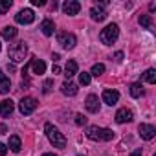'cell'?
Instances as JSON below:
<instances>
[{"instance_id":"cell-18","label":"cell","mask_w":156,"mask_h":156,"mask_svg":"<svg viewBox=\"0 0 156 156\" xmlns=\"http://www.w3.org/2000/svg\"><path fill=\"white\" fill-rule=\"evenodd\" d=\"M61 90H62V94H64V96H75V94H77V85H75V83L66 81V83H62V85H61Z\"/></svg>"},{"instance_id":"cell-19","label":"cell","mask_w":156,"mask_h":156,"mask_svg":"<svg viewBox=\"0 0 156 156\" xmlns=\"http://www.w3.org/2000/svg\"><path fill=\"white\" fill-rule=\"evenodd\" d=\"M9 149H11L13 152H19V151L22 149V141H20V138H19L17 134L9 136Z\"/></svg>"},{"instance_id":"cell-27","label":"cell","mask_w":156,"mask_h":156,"mask_svg":"<svg viewBox=\"0 0 156 156\" xmlns=\"http://www.w3.org/2000/svg\"><path fill=\"white\" fill-rule=\"evenodd\" d=\"M11 0H2V2H0V13H8L9 11V8H11Z\"/></svg>"},{"instance_id":"cell-22","label":"cell","mask_w":156,"mask_h":156,"mask_svg":"<svg viewBox=\"0 0 156 156\" xmlns=\"http://www.w3.org/2000/svg\"><path fill=\"white\" fill-rule=\"evenodd\" d=\"M143 79H145L149 85H154V83H156V70H154V68H149V70H145V73H143Z\"/></svg>"},{"instance_id":"cell-3","label":"cell","mask_w":156,"mask_h":156,"mask_svg":"<svg viewBox=\"0 0 156 156\" xmlns=\"http://www.w3.org/2000/svg\"><path fill=\"white\" fill-rule=\"evenodd\" d=\"M26 53H28V46H26V42H15V44H11L9 50H8V55H9V59H11L13 62H20V61H24Z\"/></svg>"},{"instance_id":"cell-35","label":"cell","mask_w":156,"mask_h":156,"mask_svg":"<svg viewBox=\"0 0 156 156\" xmlns=\"http://www.w3.org/2000/svg\"><path fill=\"white\" fill-rule=\"evenodd\" d=\"M130 156H141V151H134V152H132Z\"/></svg>"},{"instance_id":"cell-5","label":"cell","mask_w":156,"mask_h":156,"mask_svg":"<svg viewBox=\"0 0 156 156\" xmlns=\"http://www.w3.org/2000/svg\"><path fill=\"white\" fill-rule=\"evenodd\" d=\"M57 42L64 48V50H72L73 46H75V42H77V39H75V35L73 33H68V31H61L59 35H57Z\"/></svg>"},{"instance_id":"cell-36","label":"cell","mask_w":156,"mask_h":156,"mask_svg":"<svg viewBox=\"0 0 156 156\" xmlns=\"http://www.w3.org/2000/svg\"><path fill=\"white\" fill-rule=\"evenodd\" d=\"M42 156H57V154H53V152H46V154H42Z\"/></svg>"},{"instance_id":"cell-7","label":"cell","mask_w":156,"mask_h":156,"mask_svg":"<svg viewBox=\"0 0 156 156\" xmlns=\"http://www.w3.org/2000/svg\"><path fill=\"white\" fill-rule=\"evenodd\" d=\"M105 6H107L105 2H99V4H96V6L90 9V17H92V20L101 22V20H105V19H107V11L103 9Z\"/></svg>"},{"instance_id":"cell-17","label":"cell","mask_w":156,"mask_h":156,"mask_svg":"<svg viewBox=\"0 0 156 156\" xmlns=\"http://www.w3.org/2000/svg\"><path fill=\"white\" fill-rule=\"evenodd\" d=\"M41 31H42L46 37L53 35V31H55V24H53V20H50V19L42 20V24H41Z\"/></svg>"},{"instance_id":"cell-2","label":"cell","mask_w":156,"mask_h":156,"mask_svg":"<svg viewBox=\"0 0 156 156\" xmlns=\"http://www.w3.org/2000/svg\"><path fill=\"white\" fill-rule=\"evenodd\" d=\"M44 130H46L48 140L53 143V147H59V149H64L66 147V138L62 136V132H59L57 127H53L51 123H46L44 125Z\"/></svg>"},{"instance_id":"cell-32","label":"cell","mask_w":156,"mask_h":156,"mask_svg":"<svg viewBox=\"0 0 156 156\" xmlns=\"http://www.w3.org/2000/svg\"><path fill=\"white\" fill-rule=\"evenodd\" d=\"M114 57H116V61H121V59H123V53H121V51H118Z\"/></svg>"},{"instance_id":"cell-11","label":"cell","mask_w":156,"mask_h":156,"mask_svg":"<svg viewBox=\"0 0 156 156\" xmlns=\"http://www.w3.org/2000/svg\"><path fill=\"white\" fill-rule=\"evenodd\" d=\"M15 110V103L11 99H4V101H0V116L2 118H9Z\"/></svg>"},{"instance_id":"cell-34","label":"cell","mask_w":156,"mask_h":156,"mask_svg":"<svg viewBox=\"0 0 156 156\" xmlns=\"http://www.w3.org/2000/svg\"><path fill=\"white\" fill-rule=\"evenodd\" d=\"M6 130H8L6 125H0V134H6Z\"/></svg>"},{"instance_id":"cell-30","label":"cell","mask_w":156,"mask_h":156,"mask_svg":"<svg viewBox=\"0 0 156 156\" xmlns=\"http://www.w3.org/2000/svg\"><path fill=\"white\" fill-rule=\"evenodd\" d=\"M6 152H8V147L4 143H0V156H6Z\"/></svg>"},{"instance_id":"cell-33","label":"cell","mask_w":156,"mask_h":156,"mask_svg":"<svg viewBox=\"0 0 156 156\" xmlns=\"http://www.w3.org/2000/svg\"><path fill=\"white\" fill-rule=\"evenodd\" d=\"M51 70H53V75H55V73H61V68H59V66H57V64H55V66H53V68H51Z\"/></svg>"},{"instance_id":"cell-21","label":"cell","mask_w":156,"mask_h":156,"mask_svg":"<svg viewBox=\"0 0 156 156\" xmlns=\"http://www.w3.org/2000/svg\"><path fill=\"white\" fill-rule=\"evenodd\" d=\"M2 37H4L6 41L15 39V37H17V28H13V26H6V28L2 30Z\"/></svg>"},{"instance_id":"cell-10","label":"cell","mask_w":156,"mask_h":156,"mask_svg":"<svg viewBox=\"0 0 156 156\" xmlns=\"http://www.w3.org/2000/svg\"><path fill=\"white\" fill-rule=\"evenodd\" d=\"M81 9V4L77 2V0H66V2L62 4V11L66 15H77Z\"/></svg>"},{"instance_id":"cell-26","label":"cell","mask_w":156,"mask_h":156,"mask_svg":"<svg viewBox=\"0 0 156 156\" xmlns=\"http://www.w3.org/2000/svg\"><path fill=\"white\" fill-rule=\"evenodd\" d=\"M140 24H141L143 28H151V26H152V19H151L149 15H141V17H140Z\"/></svg>"},{"instance_id":"cell-15","label":"cell","mask_w":156,"mask_h":156,"mask_svg":"<svg viewBox=\"0 0 156 156\" xmlns=\"http://www.w3.org/2000/svg\"><path fill=\"white\" fill-rule=\"evenodd\" d=\"M30 66L33 68V73H37V75H42L46 72V62L42 59H31L30 61Z\"/></svg>"},{"instance_id":"cell-23","label":"cell","mask_w":156,"mask_h":156,"mask_svg":"<svg viewBox=\"0 0 156 156\" xmlns=\"http://www.w3.org/2000/svg\"><path fill=\"white\" fill-rule=\"evenodd\" d=\"M130 96H132V98H141V96H143V87H141V83H132V85H130Z\"/></svg>"},{"instance_id":"cell-37","label":"cell","mask_w":156,"mask_h":156,"mask_svg":"<svg viewBox=\"0 0 156 156\" xmlns=\"http://www.w3.org/2000/svg\"><path fill=\"white\" fill-rule=\"evenodd\" d=\"M0 48H2V46H0Z\"/></svg>"},{"instance_id":"cell-28","label":"cell","mask_w":156,"mask_h":156,"mask_svg":"<svg viewBox=\"0 0 156 156\" xmlns=\"http://www.w3.org/2000/svg\"><path fill=\"white\" fill-rule=\"evenodd\" d=\"M51 87H53V79H46V81H44V87H42V92H44V94H50Z\"/></svg>"},{"instance_id":"cell-38","label":"cell","mask_w":156,"mask_h":156,"mask_svg":"<svg viewBox=\"0 0 156 156\" xmlns=\"http://www.w3.org/2000/svg\"><path fill=\"white\" fill-rule=\"evenodd\" d=\"M154 156H156V154H154Z\"/></svg>"},{"instance_id":"cell-12","label":"cell","mask_w":156,"mask_h":156,"mask_svg":"<svg viewBox=\"0 0 156 156\" xmlns=\"http://www.w3.org/2000/svg\"><path fill=\"white\" fill-rule=\"evenodd\" d=\"M87 110L88 112H92V114H96V112H99V98L96 96V94H90L88 98H87Z\"/></svg>"},{"instance_id":"cell-24","label":"cell","mask_w":156,"mask_h":156,"mask_svg":"<svg viewBox=\"0 0 156 156\" xmlns=\"http://www.w3.org/2000/svg\"><path fill=\"white\" fill-rule=\"evenodd\" d=\"M103 72H105V64H101V62H96V64L92 66V72H90V75H96V77H98V75H101Z\"/></svg>"},{"instance_id":"cell-1","label":"cell","mask_w":156,"mask_h":156,"mask_svg":"<svg viewBox=\"0 0 156 156\" xmlns=\"http://www.w3.org/2000/svg\"><path fill=\"white\" fill-rule=\"evenodd\" d=\"M87 138H90V140H99V141H110V140H114V130H110V129H101V127L92 125V127L87 129Z\"/></svg>"},{"instance_id":"cell-25","label":"cell","mask_w":156,"mask_h":156,"mask_svg":"<svg viewBox=\"0 0 156 156\" xmlns=\"http://www.w3.org/2000/svg\"><path fill=\"white\" fill-rule=\"evenodd\" d=\"M90 81H92V75L90 73H87V72H83V73H79V83L81 85H90Z\"/></svg>"},{"instance_id":"cell-20","label":"cell","mask_w":156,"mask_h":156,"mask_svg":"<svg viewBox=\"0 0 156 156\" xmlns=\"http://www.w3.org/2000/svg\"><path fill=\"white\" fill-rule=\"evenodd\" d=\"M75 73H77V62L75 61H68L66 62V68H64V75L70 79V77H73Z\"/></svg>"},{"instance_id":"cell-16","label":"cell","mask_w":156,"mask_h":156,"mask_svg":"<svg viewBox=\"0 0 156 156\" xmlns=\"http://www.w3.org/2000/svg\"><path fill=\"white\" fill-rule=\"evenodd\" d=\"M11 88V81H9V77L4 75V72L0 70V94H8Z\"/></svg>"},{"instance_id":"cell-4","label":"cell","mask_w":156,"mask_h":156,"mask_svg":"<svg viewBox=\"0 0 156 156\" xmlns=\"http://www.w3.org/2000/svg\"><path fill=\"white\" fill-rule=\"evenodd\" d=\"M118 35H119V28L118 24H108L105 30H101L99 33V39L103 44H114L118 41Z\"/></svg>"},{"instance_id":"cell-31","label":"cell","mask_w":156,"mask_h":156,"mask_svg":"<svg viewBox=\"0 0 156 156\" xmlns=\"http://www.w3.org/2000/svg\"><path fill=\"white\" fill-rule=\"evenodd\" d=\"M31 4H33V6H39V8H41V6H44L46 2H44V0H31Z\"/></svg>"},{"instance_id":"cell-29","label":"cell","mask_w":156,"mask_h":156,"mask_svg":"<svg viewBox=\"0 0 156 156\" xmlns=\"http://www.w3.org/2000/svg\"><path fill=\"white\" fill-rule=\"evenodd\" d=\"M75 123H77V125H85V123H87V118H85L83 114H77V116H75Z\"/></svg>"},{"instance_id":"cell-8","label":"cell","mask_w":156,"mask_h":156,"mask_svg":"<svg viewBox=\"0 0 156 156\" xmlns=\"http://www.w3.org/2000/svg\"><path fill=\"white\" fill-rule=\"evenodd\" d=\"M15 20L19 24H31L35 20V13L31 9H20L17 15H15Z\"/></svg>"},{"instance_id":"cell-13","label":"cell","mask_w":156,"mask_h":156,"mask_svg":"<svg viewBox=\"0 0 156 156\" xmlns=\"http://www.w3.org/2000/svg\"><path fill=\"white\" fill-rule=\"evenodd\" d=\"M118 99H119V92L118 90H105L103 92V101L107 103V105H116L118 103Z\"/></svg>"},{"instance_id":"cell-6","label":"cell","mask_w":156,"mask_h":156,"mask_svg":"<svg viewBox=\"0 0 156 156\" xmlns=\"http://www.w3.org/2000/svg\"><path fill=\"white\" fill-rule=\"evenodd\" d=\"M35 108H37V99H33V98H22L20 99V112L24 116H30Z\"/></svg>"},{"instance_id":"cell-14","label":"cell","mask_w":156,"mask_h":156,"mask_svg":"<svg viewBox=\"0 0 156 156\" xmlns=\"http://www.w3.org/2000/svg\"><path fill=\"white\" fill-rule=\"evenodd\" d=\"M116 121H118V123H129V121H132V110H129V108H119V110L116 112Z\"/></svg>"},{"instance_id":"cell-9","label":"cell","mask_w":156,"mask_h":156,"mask_svg":"<svg viewBox=\"0 0 156 156\" xmlns=\"http://www.w3.org/2000/svg\"><path fill=\"white\" fill-rule=\"evenodd\" d=\"M138 132H140V138L141 140H152L156 136V129L152 125H147V123H141L138 127Z\"/></svg>"}]
</instances>
